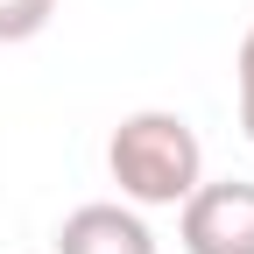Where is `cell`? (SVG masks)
<instances>
[{
    "label": "cell",
    "instance_id": "3957f363",
    "mask_svg": "<svg viewBox=\"0 0 254 254\" xmlns=\"http://www.w3.org/2000/svg\"><path fill=\"white\" fill-rule=\"evenodd\" d=\"M57 254H155V233L134 205H78L57 226Z\"/></svg>",
    "mask_w": 254,
    "mask_h": 254
},
{
    "label": "cell",
    "instance_id": "5b68a950",
    "mask_svg": "<svg viewBox=\"0 0 254 254\" xmlns=\"http://www.w3.org/2000/svg\"><path fill=\"white\" fill-rule=\"evenodd\" d=\"M233 85H240V134L254 141V28L240 36V57H233Z\"/></svg>",
    "mask_w": 254,
    "mask_h": 254
},
{
    "label": "cell",
    "instance_id": "7a4b0ae2",
    "mask_svg": "<svg viewBox=\"0 0 254 254\" xmlns=\"http://www.w3.org/2000/svg\"><path fill=\"white\" fill-rule=\"evenodd\" d=\"M177 240L184 254H254V184L247 177L198 184L177 205Z\"/></svg>",
    "mask_w": 254,
    "mask_h": 254
},
{
    "label": "cell",
    "instance_id": "6da1fadb",
    "mask_svg": "<svg viewBox=\"0 0 254 254\" xmlns=\"http://www.w3.org/2000/svg\"><path fill=\"white\" fill-rule=\"evenodd\" d=\"M106 170L120 184V198L127 205H184L190 190L205 184V148H198V127H190L184 113L170 106H141V113H127L113 127V141H106Z\"/></svg>",
    "mask_w": 254,
    "mask_h": 254
},
{
    "label": "cell",
    "instance_id": "277c9868",
    "mask_svg": "<svg viewBox=\"0 0 254 254\" xmlns=\"http://www.w3.org/2000/svg\"><path fill=\"white\" fill-rule=\"evenodd\" d=\"M57 14V0H0V43H28V36H43Z\"/></svg>",
    "mask_w": 254,
    "mask_h": 254
}]
</instances>
